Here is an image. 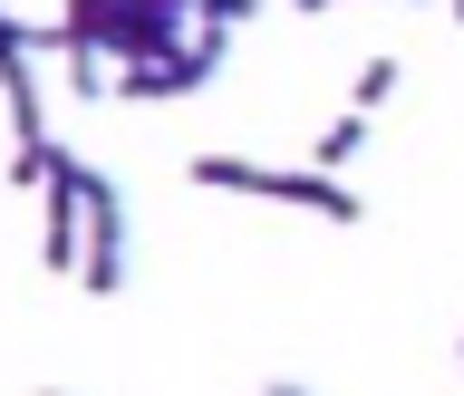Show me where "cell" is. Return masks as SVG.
Returning <instances> with one entry per match:
<instances>
[{
  "label": "cell",
  "mask_w": 464,
  "mask_h": 396,
  "mask_svg": "<svg viewBox=\"0 0 464 396\" xmlns=\"http://www.w3.org/2000/svg\"><path fill=\"white\" fill-rule=\"evenodd\" d=\"M203 184V194H261V203H300V213H319V223H358V213H368V203L348 194L339 174H319V165H252V155H194V165H184Z\"/></svg>",
  "instance_id": "obj_1"
},
{
  "label": "cell",
  "mask_w": 464,
  "mask_h": 396,
  "mask_svg": "<svg viewBox=\"0 0 464 396\" xmlns=\"http://www.w3.org/2000/svg\"><path fill=\"white\" fill-rule=\"evenodd\" d=\"M78 290L87 300H116L126 290V194L87 165V252H78Z\"/></svg>",
  "instance_id": "obj_2"
},
{
  "label": "cell",
  "mask_w": 464,
  "mask_h": 396,
  "mask_svg": "<svg viewBox=\"0 0 464 396\" xmlns=\"http://www.w3.org/2000/svg\"><path fill=\"white\" fill-rule=\"evenodd\" d=\"M368 136H377V116H368V107L329 116V126H319V145H310V165H319V174H348V165H358V145H368Z\"/></svg>",
  "instance_id": "obj_3"
},
{
  "label": "cell",
  "mask_w": 464,
  "mask_h": 396,
  "mask_svg": "<svg viewBox=\"0 0 464 396\" xmlns=\"http://www.w3.org/2000/svg\"><path fill=\"white\" fill-rule=\"evenodd\" d=\"M397 78H406V68H397V58H387V49H377L368 68H358V87H348V107H368V116H377V107H387V97H397Z\"/></svg>",
  "instance_id": "obj_4"
},
{
  "label": "cell",
  "mask_w": 464,
  "mask_h": 396,
  "mask_svg": "<svg viewBox=\"0 0 464 396\" xmlns=\"http://www.w3.org/2000/svg\"><path fill=\"white\" fill-rule=\"evenodd\" d=\"M261 396H310V387H261Z\"/></svg>",
  "instance_id": "obj_5"
},
{
  "label": "cell",
  "mask_w": 464,
  "mask_h": 396,
  "mask_svg": "<svg viewBox=\"0 0 464 396\" xmlns=\"http://www.w3.org/2000/svg\"><path fill=\"white\" fill-rule=\"evenodd\" d=\"M39 396H68V387H39Z\"/></svg>",
  "instance_id": "obj_6"
},
{
  "label": "cell",
  "mask_w": 464,
  "mask_h": 396,
  "mask_svg": "<svg viewBox=\"0 0 464 396\" xmlns=\"http://www.w3.org/2000/svg\"><path fill=\"white\" fill-rule=\"evenodd\" d=\"M455 20H464V0H455Z\"/></svg>",
  "instance_id": "obj_7"
},
{
  "label": "cell",
  "mask_w": 464,
  "mask_h": 396,
  "mask_svg": "<svg viewBox=\"0 0 464 396\" xmlns=\"http://www.w3.org/2000/svg\"><path fill=\"white\" fill-rule=\"evenodd\" d=\"M455 358H464V348H455Z\"/></svg>",
  "instance_id": "obj_8"
}]
</instances>
